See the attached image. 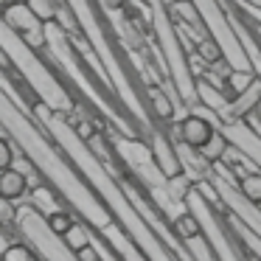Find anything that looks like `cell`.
Wrapping results in <instances>:
<instances>
[{
    "mask_svg": "<svg viewBox=\"0 0 261 261\" xmlns=\"http://www.w3.org/2000/svg\"><path fill=\"white\" fill-rule=\"evenodd\" d=\"M197 12L199 23L205 25V34L219 45L222 51V59L225 65L233 70V73H255L253 62H250V54L244 48L242 37H239L236 25L227 20L225 14V6H222L219 0H188Z\"/></svg>",
    "mask_w": 261,
    "mask_h": 261,
    "instance_id": "1",
    "label": "cell"
},
{
    "mask_svg": "<svg viewBox=\"0 0 261 261\" xmlns=\"http://www.w3.org/2000/svg\"><path fill=\"white\" fill-rule=\"evenodd\" d=\"M261 107V79H255L253 85L247 87L244 93H239L236 98H227V104L214 115L219 118L222 126H230V124H242L253 115V110Z\"/></svg>",
    "mask_w": 261,
    "mask_h": 261,
    "instance_id": "2",
    "label": "cell"
},
{
    "mask_svg": "<svg viewBox=\"0 0 261 261\" xmlns=\"http://www.w3.org/2000/svg\"><path fill=\"white\" fill-rule=\"evenodd\" d=\"M222 132H225V138L230 141V146L236 149L239 154H244V158H247L250 163L261 171V132L255 129L250 121L222 126Z\"/></svg>",
    "mask_w": 261,
    "mask_h": 261,
    "instance_id": "3",
    "label": "cell"
},
{
    "mask_svg": "<svg viewBox=\"0 0 261 261\" xmlns=\"http://www.w3.org/2000/svg\"><path fill=\"white\" fill-rule=\"evenodd\" d=\"M214 132H216L214 121L202 118L199 113H191V115H186V118L180 121V141H177V143H182V146L199 152V149L214 138Z\"/></svg>",
    "mask_w": 261,
    "mask_h": 261,
    "instance_id": "4",
    "label": "cell"
},
{
    "mask_svg": "<svg viewBox=\"0 0 261 261\" xmlns=\"http://www.w3.org/2000/svg\"><path fill=\"white\" fill-rule=\"evenodd\" d=\"M230 149H233V146H230V141L225 138V132L216 129V132H214V138H211V141L205 143V146L199 149L197 154H199V158H202L208 166H219L222 160L227 158V152H230Z\"/></svg>",
    "mask_w": 261,
    "mask_h": 261,
    "instance_id": "5",
    "label": "cell"
},
{
    "mask_svg": "<svg viewBox=\"0 0 261 261\" xmlns=\"http://www.w3.org/2000/svg\"><path fill=\"white\" fill-rule=\"evenodd\" d=\"M174 233L180 236V242H188V239L202 236V227H199V222L194 214H182L180 219H174Z\"/></svg>",
    "mask_w": 261,
    "mask_h": 261,
    "instance_id": "6",
    "label": "cell"
},
{
    "mask_svg": "<svg viewBox=\"0 0 261 261\" xmlns=\"http://www.w3.org/2000/svg\"><path fill=\"white\" fill-rule=\"evenodd\" d=\"M239 191H242L253 205L261 208V171H250L244 180H239Z\"/></svg>",
    "mask_w": 261,
    "mask_h": 261,
    "instance_id": "7",
    "label": "cell"
},
{
    "mask_svg": "<svg viewBox=\"0 0 261 261\" xmlns=\"http://www.w3.org/2000/svg\"><path fill=\"white\" fill-rule=\"evenodd\" d=\"M197 51H199V59H202V62H208V68H211V65H216V62H225V59H222L219 45H216L211 37H202V40H199Z\"/></svg>",
    "mask_w": 261,
    "mask_h": 261,
    "instance_id": "8",
    "label": "cell"
},
{
    "mask_svg": "<svg viewBox=\"0 0 261 261\" xmlns=\"http://www.w3.org/2000/svg\"><path fill=\"white\" fill-rule=\"evenodd\" d=\"M152 98H154V104H158V113L163 115V118H169V115H171V104H169V98H166L160 90H154V93H152Z\"/></svg>",
    "mask_w": 261,
    "mask_h": 261,
    "instance_id": "9",
    "label": "cell"
},
{
    "mask_svg": "<svg viewBox=\"0 0 261 261\" xmlns=\"http://www.w3.org/2000/svg\"><path fill=\"white\" fill-rule=\"evenodd\" d=\"M82 261H96V253H93V250H82Z\"/></svg>",
    "mask_w": 261,
    "mask_h": 261,
    "instance_id": "10",
    "label": "cell"
},
{
    "mask_svg": "<svg viewBox=\"0 0 261 261\" xmlns=\"http://www.w3.org/2000/svg\"><path fill=\"white\" fill-rule=\"evenodd\" d=\"M244 3H247V6H250V9H253V6H255V9H258V12H261V0H244Z\"/></svg>",
    "mask_w": 261,
    "mask_h": 261,
    "instance_id": "11",
    "label": "cell"
}]
</instances>
